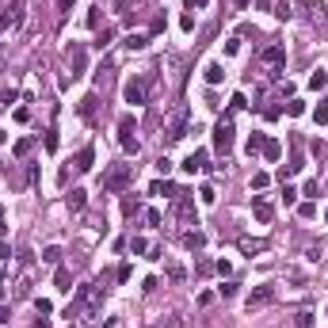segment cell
<instances>
[{
    "instance_id": "obj_1",
    "label": "cell",
    "mask_w": 328,
    "mask_h": 328,
    "mask_svg": "<svg viewBox=\"0 0 328 328\" xmlns=\"http://www.w3.org/2000/svg\"><path fill=\"white\" fill-rule=\"evenodd\" d=\"M134 172H138L134 164H115L111 172H103V179H99V183H103V191H107V195H119V191H126V187L134 183Z\"/></svg>"
},
{
    "instance_id": "obj_2",
    "label": "cell",
    "mask_w": 328,
    "mask_h": 328,
    "mask_svg": "<svg viewBox=\"0 0 328 328\" xmlns=\"http://www.w3.org/2000/svg\"><path fill=\"white\" fill-rule=\"evenodd\" d=\"M23 15H27V4H23V0H8L4 11H0V34L19 31V27H23Z\"/></svg>"
},
{
    "instance_id": "obj_3",
    "label": "cell",
    "mask_w": 328,
    "mask_h": 328,
    "mask_svg": "<svg viewBox=\"0 0 328 328\" xmlns=\"http://www.w3.org/2000/svg\"><path fill=\"white\" fill-rule=\"evenodd\" d=\"M233 142H237V130H233V122H229V119H218V126H214V149L229 157V153H233Z\"/></svg>"
},
{
    "instance_id": "obj_4",
    "label": "cell",
    "mask_w": 328,
    "mask_h": 328,
    "mask_svg": "<svg viewBox=\"0 0 328 328\" xmlns=\"http://www.w3.org/2000/svg\"><path fill=\"white\" fill-rule=\"evenodd\" d=\"M134 130H138V122H134V115H122V119H119V145H122V149H126L130 157H138V149H142V145H138V138H134Z\"/></svg>"
},
{
    "instance_id": "obj_5",
    "label": "cell",
    "mask_w": 328,
    "mask_h": 328,
    "mask_svg": "<svg viewBox=\"0 0 328 328\" xmlns=\"http://www.w3.org/2000/svg\"><path fill=\"white\" fill-rule=\"evenodd\" d=\"M183 138H187V107L179 103L168 115V142H183Z\"/></svg>"
},
{
    "instance_id": "obj_6",
    "label": "cell",
    "mask_w": 328,
    "mask_h": 328,
    "mask_svg": "<svg viewBox=\"0 0 328 328\" xmlns=\"http://www.w3.org/2000/svg\"><path fill=\"white\" fill-rule=\"evenodd\" d=\"M175 206H172V214L179 221H183V225H198V218H195V202H191V198L187 195H179V198H172Z\"/></svg>"
},
{
    "instance_id": "obj_7",
    "label": "cell",
    "mask_w": 328,
    "mask_h": 328,
    "mask_svg": "<svg viewBox=\"0 0 328 328\" xmlns=\"http://www.w3.org/2000/svg\"><path fill=\"white\" fill-rule=\"evenodd\" d=\"M69 65H73V77H84V69H88V50L80 42L69 46Z\"/></svg>"
},
{
    "instance_id": "obj_8",
    "label": "cell",
    "mask_w": 328,
    "mask_h": 328,
    "mask_svg": "<svg viewBox=\"0 0 328 328\" xmlns=\"http://www.w3.org/2000/svg\"><path fill=\"white\" fill-rule=\"evenodd\" d=\"M145 92H149V77H145V80H130V84H126V103L142 107V103H145Z\"/></svg>"
},
{
    "instance_id": "obj_9",
    "label": "cell",
    "mask_w": 328,
    "mask_h": 328,
    "mask_svg": "<svg viewBox=\"0 0 328 328\" xmlns=\"http://www.w3.org/2000/svg\"><path fill=\"white\" fill-rule=\"evenodd\" d=\"M275 302V286H256L248 294V309H260V306H271Z\"/></svg>"
},
{
    "instance_id": "obj_10",
    "label": "cell",
    "mask_w": 328,
    "mask_h": 328,
    "mask_svg": "<svg viewBox=\"0 0 328 328\" xmlns=\"http://www.w3.org/2000/svg\"><path fill=\"white\" fill-rule=\"evenodd\" d=\"M298 11H302L306 19H313V23L325 19V4H321V0H302V4H298Z\"/></svg>"
},
{
    "instance_id": "obj_11",
    "label": "cell",
    "mask_w": 328,
    "mask_h": 328,
    "mask_svg": "<svg viewBox=\"0 0 328 328\" xmlns=\"http://www.w3.org/2000/svg\"><path fill=\"white\" fill-rule=\"evenodd\" d=\"M263 65H271V69H279V65H283V61H286V50H283V46H279V42H275V46H267V50H263Z\"/></svg>"
},
{
    "instance_id": "obj_12",
    "label": "cell",
    "mask_w": 328,
    "mask_h": 328,
    "mask_svg": "<svg viewBox=\"0 0 328 328\" xmlns=\"http://www.w3.org/2000/svg\"><path fill=\"white\" fill-rule=\"evenodd\" d=\"M252 214H256V221H260V225H267V221L275 218V206L267 202V198H256V202H252Z\"/></svg>"
},
{
    "instance_id": "obj_13",
    "label": "cell",
    "mask_w": 328,
    "mask_h": 328,
    "mask_svg": "<svg viewBox=\"0 0 328 328\" xmlns=\"http://www.w3.org/2000/svg\"><path fill=\"white\" fill-rule=\"evenodd\" d=\"M202 168H206V149H195V153L183 161V172L195 175V172H202Z\"/></svg>"
},
{
    "instance_id": "obj_14",
    "label": "cell",
    "mask_w": 328,
    "mask_h": 328,
    "mask_svg": "<svg viewBox=\"0 0 328 328\" xmlns=\"http://www.w3.org/2000/svg\"><path fill=\"white\" fill-rule=\"evenodd\" d=\"M183 248H191V252L206 248V233H202V229H187L183 233Z\"/></svg>"
},
{
    "instance_id": "obj_15",
    "label": "cell",
    "mask_w": 328,
    "mask_h": 328,
    "mask_svg": "<svg viewBox=\"0 0 328 328\" xmlns=\"http://www.w3.org/2000/svg\"><path fill=\"white\" fill-rule=\"evenodd\" d=\"M122 46H126V50H145V46H149V34L145 31H130L126 38H122Z\"/></svg>"
},
{
    "instance_id": "obj_16",
    "label": "cell",
    "mask_w": 328,
    "mask_h": 328,
    "mask_svg": "<svg viewBox=\"0 0 328 328\" xmlns=\"http://www.w3.org/2000/svg\"><path fill=\"white\" fill-rule=\"evenodd\" d=\"M149 195H164V198H179V195H183V191H179V187H175V183H164V179H157V183L149 187Z\"/></svg>"
},
{
    "instance_id": "obj_17",
    "label": "cell",
    "mask_w": 328,
    "mask_h": 328,
    "mask_svg": "<svg viewBox=\"0 0 328 328\" xmlns=\"http://www.w3.org/2000/svg\"><path fill=\"white\" fill-rule=\"evenodd\" d=\"M92 164H96V149L84 145V149L77 153V172H92Z\"/></svg>"
},
{
    "instance_id": "obj_18",
    "label": "cell",
    "mask_w": 328,
    "mask_h": 328,
    "mask_svg": "<svg viewBox=\"0 0 328 328\" xmlns=\"http://www.w3.org/2000/svg\"><path fill=\"white\" fill-rule=\"evenodd\" d=\"M237 248H241L244 256H260L267 244H263V241H252V237H241V241H237Z\"/></svg>"
},
{
    "instance_id": "obj_19",
    "label": "cell",
    "mask_w": 328,
    "mask_h": 328,
    "mask_svg": "<svg viewBox=\"0 0 328 328\" xmlns=\"http://www.w3.org/2000/svg\"><path fill=\"white\" fill-rule=\"evenodd\" d=\"M54 286L57 290H73V271H69V267H57L54 271Z\"/></svg>"
},
{
    "instance_id": "obj_20",
    "label": "cell",
    "mask_w": 328,
    "mask_h": 328,
    "mask_svg": "<svg viewBox=\"0 0 328 328\" xmlns=\"http://www.w3.org/2000/svg\"><path fill=\"white\" fill-rule=\"evenodd\" d=\"M260 153H263V161H279V157H283V145L275 142V138H267V142H263V149H260Z\"/></svg>"
},
{
    "instance_id": "obj_21",
    "label": "cell",
    "mask_w": 328,
    "mask_h": 328,
    "mask_svg": "<svg viewBox=\"0 0 328 328\" xmlns=\"http://www.w3.org/2000/svg\"><path fill=\"white\" fill-rule=\"evenodd\" d=\"M77 111H80V119H88V122H92V119H96V96H84Z\"/></svg>"
},
{
    "instance_id": "obj_22",
    "label": "cell",
    "mask_w": 328,
    "mask_h": 328,
    "mask_svg": "<svg viewBox=\"0 0 328 328\" xmlns=\"http://www.w3.org/2000/svg\"><path fill=\"white\" fill-rule=\"evenodd\" d=\"M84 202H88V191H84V187H73V191H69V206L84 210Z\"/></svg>"
},
{
    "instance_id": "obj_23",
    "label": "cell",
    "mask_w": 328,
    "mask_h": 328,
    "mask_svg": "<svg viewBox=\"0 0 328 328\" xmlns=\"http://www.w3.org/2000/svg\"><path fill=\"white\" fill-rule=\"evenodd\" d=\"M206 80H210V84H221V80H225V69H221L218 61H210V65H206Z\"/></svg>"
},
{
    "instance_id": "obj_24",
    "label": "cell",
    "mask_w": 328,
    "mask_h": 328,
    "mask_svg": "<svg viewBox=\"0 0 328 328\" xmlns=\"http://www.w3.org/2000/svg\"><path fill=\"white\" fill-rule=\"evenodd\" d=\"M309 88H313V92H321V88H328V73H325V69H317V73L309 77Z\"/></svg>"
},
{
    "instance_id": "obj_25",
    "label": "cell",
    "mask_w": 328,
    "mask_h": 328,
    "mask_svg": "<svg viewBox=\"0 0 328 328\" xmlns=\"http://www.w3.org/2000/svg\"><path fill=\"white\" fill-rule=\"evenodd\" d=\"M263 142H267L263 134H252V138H248V145H244V149H248V157H256V153H260V149H263Z\"/></svg>"
},
{
    "instance_id": "obj_26",
    "label": "cell",
    "mask_w": 328,
    "mask_h": 328,
    "mask_svg": "<svg viewBox=\"0 0 328 328\" xmlns=\"http://www.w3.org/2000/svg\"><path fill=\"white\" fill-rule=\"evenodd\" d=\"M313 119H317V126H325V122H328V96H325V99L317 103V111H313Z\"/></svg>"
},
{
    "instance_id": "obj_27",
    "label": "cell",
    "mask_w": 328,
    "mask_h": 328,
    "mask_svg": "<svg viewBox=\"0 0 328 328\" xmlns=\"http://www.w3.org/2000/svg\"><path fill=\"white\" fill-rule=\"evenodd\" d=\"M111 38H115V31H111V27H107V31H99V34H96V50H107Z\"/></svg>"
},
{
    "instance_id": "obj_28",
    "label": "cell",
    "mask_w": 328,
    "mask_h": 328,
    "mask_svg": "<svg viewBox=\"0 0 328 328\" xmlns=\"http://www.w3.org/2000/svg\"><path fill=\"white\" fill-rule=\"evenodd\" d=\"M130 252H134V256H145V252H149V241H145V237H134V241H130Z\"/></svg>"
},
{
    "instance_id": "obj_29",
    "label": "cell",
    "mask_w": 328,
    "mask_h": 328,
    "mask_svg": "<svg viewBox=\"0 0 328 328\" xmlns=\"http://www.w3.org/2000/svg\"><path fill=\"white\" fill-rule=\"evenodd\" d=\"M267 183H271V175H267V172H256V175H252V191H263Z\"/></svg>"
},
{
    "instance_id": "obj_30",
    "label": "cell",
    "mask_w": 328,
    "mask_h": 328,
    "mask_svg": "<svg viewBox=\"0 0 328 328\" xmlns=\"http://www.w3.org/2000/svg\"><path fill=\"white\" fill-rule=\"evenodd\" d=\"M42 260H46V263H61V248H57V244H50V248L42 252Z\"/></svg>"
},
{
    "instance_id": "obj_31",
    "label": "cell",
    "mask_w": 328,
    "mask_h": 328,
    "mask_svg": "<svg viewBox=\"0 0 328 328\" xmlns=\"http://www.w3.org/2000/svg\"><path fill=\"white\" fill-rule=\"evenodd\" d=\"M11 153H15V157H27V153H31V138H19V142H15V149H11Z\"/></svg>"
},
{
    "instance_id": "obj_32",
    "label": "cell",
    "mask_w": 328,
    "mask_h": 328,
    "mask_svg": "<svg viewBox=\"0 0 328 328\" xmlns=\"http://www.w3.org/2000/svg\"><path fill=\"white\" fill-rule=\"evenodd\" d=\"M286 115H306V103H302V99H290V103H286Z\"/></svg>"
},
{
    "instance_id": "obj_33",
    "label": "cell",
    "mask_w": 328,
    "mask_h": 328,
    "mask_svg": "<svg viewBox=\"0 0 328 328\" xmlns=\"http://www.w3.org/2000/svg\"><path fill=\"white\" fill-rule=\"evenodd\" d=\"M198 195H202V202H206V206H214V202H218V191H214V187H202Z\"/></svg>"
},
{
    "instance_id": "obj_34",
    "label": "cell",
    "mask_w": 328,
    "mask_h": 328,
    "mask_svg": "<svg viewBox=\"0 0 328 328\" xmlns=\"http://www.w3.org/2000/svg\"><path fill=\"white\" fill-rule=\"evenodd\" d=\"M229 107H233V111H244V107H248V99H244V92H237V96L229 99Z\"/></svg>"
},
{
    "instance_id": "obj_35",
    "label": "cell",
    "mask_w": 328,
    "mask_h": 328,
    "mask_svg": "<svg viewBox=\"0 0 328 328\" xmlns=\"http://www.w3.org/2000/svg\"><path fill=\"white\" fill-rule=\"evenodd\" d=\"M309 325H313V313H298L294 317V328H309Z\"/></svg>"
},
{
    "instance_id": "obj_36",
    "label": "cell",
    "mask_w": 328,
    "mask_h": 328,
    "mask_svg": "<svg viewBox=\"0 0 328 328\" xmlns=\"http://www.w3.org/2000/svg\"><path fill=\"white\" fill-rule=\"evenodd\" d=\"M168 279H172V283H179V279H183V267H179V263H168Z\"/></svg>"
},
{
    "instance_id": "obj_37",
    "label": "cell",
    "mask_w": 328,
    "mask_h": 328,
    "mask_svg": "<svg viewBox=\"0 0 328 328\" xmlns=\"http://www.w3.org/2000/svg\"><path fill=\"white\" fill-rule=\"evenodd\" d=\"M275 15H279V19H290V15H294V8H290V4H286V0H283V4L275 8Z\"/></svg>"
},
{
    "instance_id": "obj_38",
    "label": "cell",
    "mask_w": 328,
    "mask_h": 328,
    "mask_svg": "<svg viewBox=\"0 0 328 328\" xmlns=\"http://www.w3.org/2000/svg\"><path fill=\"white\" fill-rule=\"evenodd\" d=\"M283 202H286V206H294V202H298V191L290 183H286V191H283Z\"/></svg>"
},
{
    "instance_id": "obj_39",
    "label": "cell",
    "mask_w": 328,
    "mask_h": 328,
    "mask_svg": "<svg viewBox=\"0 0 328 328\" xmlns=\"http://www.w3.org/2000/svg\"><path fill=\"white\" fill-rule=\"evenodd\" d=\"M218 294H221V298H233V294H237V283H221Z\"/></svg>"
},
{
    "instance_id": "obj_40",
    "label": "cell",
    "mask_w": 328,
    "mask_h": 328,
    "mask_svg": "<svg viewBox=\"0 0 328 328\" xmlns=\"http://www.w3.org/2000/svg\"><path fill=\"white\" fill-rule=\"evenodd\" d=\"M54 149H57V134L46 130V153H54Z\"/></svg>"
},
{
    "instance_id": "obj_41",
    "label": "cell",
    "mask_w": 328,
    "mask_h": 328,
    "mask_svg": "<svg viewBox=\"0 0 328 328\" xmlns=\"http://www.w3.org/2000/svg\"><path fill=\"white\" fill-rule=\"evenodd\" d=\"M298 214H302V218H313V214H317V206H313V202H302V206H298Z\"/></svg>"
},
{
    "instance_id": "obj_42",
    "label": "cell",
    "mask_w": 328,
    "mask_h": 328,
    "mask_svg": "<svg viewBox=\"0 0 328 328\" xmlns=\"http://www.w3.org/2000/svg\"><path fill=\"white\" fill-rule=\"evenodd\" d=\"M145 221H149V225H161L164 218H161V210H145Z\"/></svg>"
},
{
    "instance_id": "obj_43",
    "label": "cell",
    "mask_w": 328,
    "mask_h": 328,
    "mask_svg": "<svg viewBox=\"0 0 328 328\" xmlns=\"http://www.w3.org/2000/svg\"><path fill=\"white\" fill-rule=\"evenodd\" d=\"M130 275H134V267H130V263H122V267H119V283H130Z\"/></svg>"
},
{
    "instance_id": "obj_44",
    "label": "cell",
    "mask_w": 328,
    "mask_h": 328,
    "mask_svg": "<svg viewBox=\"0 0 328 328\" xmlns=\"http://www.w3.org/2000/svg\"><path fill=\"white\" fill-rule=\"evenodd\" d=\"M157 172L168 175V172H172V161H168V157H161V161H157Z\"/></svg>"
},
{
    "instance_id": "obj_45",
    "label": "cell",
    "mask_w": 328,
    "mask_h": 328,
    "mask_svg": "<svg viewBox=\"0 0 328 328\" xmlns=\"http://www.w3.org/2000/svg\"><path fill=\"white\" fill-rule=\"evenodd\" d=\"M34 309H38V313L46 317V313H50V302H46V298H34Z\"/></svg>"
},
{
    "instance_id": "obj_46",
    "label": "cell",
    "mask_w": 328,
    "mask_h": 328,
    "mask_svg": "<svg viewBox=\"0 0 328 328\" xmlns=\"http://www.w3.org/2000/svg\"><path fill=\"white\" fill-rule=\"evenodd\" d=\"M11 119H15V122H27V119H31V111H27V107H15V115H11Z\"/></svg>"
},
{
    "instance_id": "obj_47",
    "label": "cell",
    "mask_w": 328,
    "mask_h": 328,
    "mask_svg": "<svg viewBox=\"0 0 328 328\" xmlns=\"http://www.w3.org/2000/svg\"><path fill=\"white\" fill-rule=\"evenodd\" d=\"M73 8V0H57V11H69Z\"/></svg>"
},
{
    "instance_id": "obj_48",
    "label": "cell",
    "mask_w": 328,
    "mask_h": 328,
    "mask_svg": "<svg viewBox=\"0 0 328 328\" xmlns=\"http://www.w3.org/2000/svg\"><path fill=\"white\" fill-rule=\"evenodd\" d=\"M187 8H206V0H187Z\"/></svg>"
},
{
    "instance_id": "obj_49",
    "label": "cell",
    "mask_w": 328,
    "mask_h": 328,
    "mask_svg": "<svg viewBox=\"0 0 328 328\" xmlns=\"http://www.w3.org/2000/svg\"><path fill=\"white\" fill-rule=\"evenodd\" d=\"M4 142H8V134H4V130H0V145H4Z\"/></svg>"
},
{
    "instance_id": "obj_50",
    "label": "cell",
    "mask_w": 328,
    "mask_h": 328,
    "mask_svg": "<svg viewBox=\"0 0 328 328\" xmlns=\"http://www.w3.org/2000/svg\"><path fill=\"white\" fill-rule=\"evenodd\" d=\"M0 218H4V206H0Z\"/></svg>"
},
{
    "instance_id": "obj_51",
    "label": "cell",
    "mask_w": 328,
    "mask_h": 328,
    "mask_svg": "<svg viewBox=\"0 0 328 328\" xmlns=\"http://www.w3.org/2000/svg\"><path fill=\"white\" fill-rule=\"evenodd\" d=\"M0 283H4V271H0Z\"/></svg>"
},
{
    "instance_id": "obj_52",
    "label": "cell",
    "mask_w": 328,
    "mask_h": 328,
    "mask_svg": "<svg viewBox=\"0 0 328 328\" xmlns=\"http://www.w3.org/2000/svg\"><path fill=\"white\" fill-rule=\"evenodd\" d=\"M325 221H328V210H325Z\"/></svg>"
}]
</instances>
